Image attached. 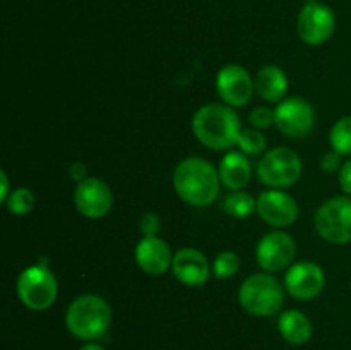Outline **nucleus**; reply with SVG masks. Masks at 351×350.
<instances>
[{
    "label": "nucleus",
    "instance_id": "obj_24",
    "mask_svg": "<svg viewBox=\"0 0 351 350\" xmlns=\"http://www.w3.org/2000/svg\"><path fill=\"white\" fill-rule=\"evenodd\" d=\"M242 150L243 154H259L266 150V137L264 134H261V130L247 129L240 132L239 143H237Z\"/></svg>",
    "mask_w": 351,
    "mask_h": 350
},
{
    "label": "nucleus",
    "instance_id": "obj_30",
    "mask_svg": "<svg viewBox=\"0 0 351 350\" xmlns=\"http://www.w3.org/2000/svg\"><path fill=\"white\" fill-rule=\"evenodd\" d=\"M0 178H2V192H0V199L5 205L7 198H9V180H7V174L5 172H0Z\"/></svg>",
    "mask_w": 351,
    "mask_h": 350
},
{
    "label": "nucleus",
    "instance_id": "obj_12",
    "mask_svg": "<svg viewBox=\"0 0 351 350\" xmlns=\"http://www.w3.org/2000/svg\"><path fill=\"white\" fill-rule=\"evenodd\" d=\"M216 89L225 105L243 106L250 102L256 91L254 79L239 64H228L216 75Z\"/></svg>",
    "mask_w": 351,
    "mask_h": 350
},
{
    "label": "nucleus",
    "instance_id": "obj_11",
    "mask_svg": "<svg viewBox=\"0 0 351 350\" xmlns=\"http://www.w3.org/2000/svg\"><path fill=\"white\" fill-rule=\"evenodd\" d=\"M326 285V275L319 264L302 261L288 268L285 275V290L297 301L315 299Z\"/></svg>",
    "mask_w": 351,
    "mask_h": 350
},
{
    "label": "nucleus",
    "instance_id": "obj_31",
    "mask_svg": "<svg viewBox=\"0 0 351 350\" xmlns=\"http://www.w3.org/2000/svg\"><path fill=\"white\" fill-rule=\"evenodd\" d=\"M79 350H105V349H103L101 345H98V343L88 342V343H86V345H82Z\"/></svg>",
    "mask_w": 351,
    "mask_h": 350
},
{
    "label": "nucleus",
    "instance_id": "obj_9",
    "mask_svg": "<svg viewBox=\"0 0 351 350\" xmlns=\"http://www.w3.org/2000/svg\"><path fill=\"white\" fill-rule=\"evenodd\" d=\"M336 19L328 5L319 2H311L300 10L297 19V31L302 41L317 47L326 43L335 33Z\"/></svg>",
    "mask_w": 351,
    "mask_h": 350
},
{
    "label": "nucleus",
    "instance_id": "obj_13",
    "mask_svg": "<svg viewBox=\"0 0 351 350\" xmlns=\"http://www.w3.org/2000/svg\"><path fill=\"white\" fill-rule=\"evenodd\" d=\"M74 202L77 211L89 220H99L112 209V189L103 180L88 177L79 182L74 191Z\"/></svg>",
    "mask_w": 351,
    "mask_h": 350
},
{
    "label": "nucleus",
    "instance_id": "obj_6",
    "mask_svg": "<svg viewBox=\"0 0 351 350\" xmlns=\"http://www.w3.org/2000/svg\"><path fill=\"white\" fill-rule=\"evenodd\" d=\"M302 175V160L295 151L280 146L267 151L257 163V177L264 185L285 189L293 185Z\"/></svg>",
    "mask_w": 351,
    "mask_h": 350
},
{
    "label": "nucleus",
    "instance_id": "obj_4",
    "mask_svg": "<svg viewBox=\"0 0 351 350\" xmlns=\"http://www.w3.org/2000/svg\"><path fill=\"white\" fill-rule=\"evenodd\" d=\"M239 301L249 314L274 316L285 304V287L271 273L250 275L239 290Z\"/></svg>",
    "mask_w": 351,
    "mask_h": 350
},
{
    "label": "nucleus",
    "instance_id": "obj_26",
    "mask_svg": "<svg viewBox=\"0 0 351 350\" xmlns=\"http://www.w3.org/2000/svg\"><path fill=\"white\" fill-rule=\"evenodd\" d=\"M160 225L161 223L156 213H144L139 220V229L144 237H156Z\"/></svg>",
    "mask_w": 351,
    "mask_h": 350
},
{
    "label": "nucleus",
    "instance_id": "obj_15",
    "mask_svg": "<svg viewBox=\"0 0 351 350\" xmlns=\"http://www.w3.org/2000/svg\"><path fill=\"white\" fill-rule=\"evenodd\" d=\"M173 277L187 287H201L209 280V263L204 254L192 247L180 249L171 263Z\"/></svg>",
    "mask_w": 351,
    "mask_h": 350
},
{
    "label": "nucleus",
    "instance_id": "obj_28",
    "mask_svg": "<svg viewBox=\"0 0 351 350\" xmlns=\"http://www.w3.org/2000/svg\"><path fill=\"white\" fill-rule=\"evenodd\" d=\"M338 180H339V185H341L343 192L351 196V158L348 161H345L343 167L339 168Z\"/></svg>",
    "mask_w": 351,
    "mask_h": 350
},
{
    "label": "nucleus",
    "instance_id": "obj_21",
    "mask_svg": "<svg viewBox=\"0 0 351 350\" xmlns=\"http://www.w3.org/2000/svg\"><path fill=\"white\" fill-rule=\"evenodd\" d=\"M331 148L341 156H351V115L336 120L329 134Z\"/></svg>",
    "mask_w": 351,
    "mask_h": 350
},
{
    "label": "nucleus",
    "instance_id": "obj_14",
    "mask_svg": "<svg viewBox=\"0 0 351 350\" xmlns=\"http://www.w3.org/2000/svg\"><path fill=\"white\" fill-rule=\"evenodd\" d=\"M257 213L271 226L285 229L295 223L298 216V206L290 194L283 191H264L257 198Z\"/></svg>",
    "mask_w": 351,
    "mask_h": 350
},
{
    "label": "nucleus",
    "instance_id": "obj_19",
    "mask_svg": "<svg viewBox=\"0 0 351 350\" xmlns=\"http://www.w3.org/2000/svg\"><path fill=\"white\" fill-rule=\"evenodd\" d=\"M281 336L291 345H304L312 336V325L307 316L300 311H285L278 319Z\"/></svg>",
    "mask_w": 351,
    "mask_h": 350
},
{
    "label": "nucleus",
    "instance_id": "obj_17",
    "mask_svg": "<svg viewBox=\"0 0 351 350\" xmlns=\"http://www.w3.org/2000/svg\"><path fill=\"white\" fill-rule=\"evenodd\" d=\"M219 180L230 191H240L250 180V163L243 153L230 151L219 163Z\"/></svg>",
    "mask_w": 351,
    "mask_h": 350
},
{
    "label": "nucleus",
    "instance_id": "obj_20",
    "mask_svg": "<svg viewBox=\"0 0 351 350\" xmlns=\"http://www.w3.org/2000/svg\"><path fill=\"white\" fill-rule=\"evenodd\" d=\"M223 209L226 215L233 216V218H249L250 215L257 211V201L250 194L243 191H233L228 198L223 202Z\"/></svg>",
    "mask_w": 351,
    "mask_h": 350
},
{
    "label": "nucleus",
    "instance_id": "obj_7",
    "mask_svg": "<svg viewBox=\"0 0 351 350\" xmlns=\"http://www.w3.org/2000/svg\"><path fill=\"white\" fill-rule=\"evenodd\" d=\"M315 230L329 244L351 242V198L336 196L315 213Z\"/></svg>",
    "mask_w": 351,
    "mask_h": 350
},
{
    "label": "nucleus",
    "instance_id": "obj_8",
    "mask_svg": "<svg viewBox=\"0 0 351 350\" xmlns=\"http://www.w3.org/2000/svg\"><path fill=\"white\" fill-rule=\"evenodd\" d=\"M297 254V246L290 233L274 230L266 233L263 239L257 242L256 259L257 264L267 273L281 271L291 264Z\"/></svg>",
    "mask_w": 351,
    "mask_h": 350
},
{
    "label": "nucleus",
    "instance_id": "obj_2",
    "mask_svg": "<svg viewBox=\"0 0 351 350\" xmlns=\"http://www.w3.org/2000/svg\"><path fill=\"white\" fill-rule=\"evenodd\" d=\"M194 136L206 148L215 151L230 150L239 143L242 126L232 106L211 103L201 106L192 119Z\"/></svg>",
    "mask_w": 351,
    "mask_h": 350
},
{
    "label": "nucleus",
    "instance_id": "obj_1",
    "mask_svg": "<svg viewBox=\"0 0 351 350\" xmlns=\"http://www.w3.org/2000/svg\"><path fill=\"white\" fill-rule=\"evenodd\" d=\"M219 172L201 156H189L173 172V187L187 205L204 208L213 205L219 192Z\"/></svg>",
    "mask_w": 351,
    "mask_h": 350
},
{
    "label": "nucleus",
    "instance_id": "obj_25",
    "mask_svg": "<svg viewBox=\"0 0 351 350\" xmlns=\"http://www.w3.org/2000/svg\"><path fill=\"white\" fill-rule=\"evenodd\" d=\"M249 122L256 129H267V127H271L274 124V110H271L269 106H256L250 112Z\"/></svg>",
    "mask_w": 351,
    "mask_h": 350
},
{
    "label": "nucleus",
    "instance_id": "obj_23",
    "mask_svg": "<svg viewBox=\"0 0 351 350\" xmlns=\"http://www.w3.org/2000/svg\"><path fill=\"white\" fill-rule=\"evenodd\" d=\"M240 268V257L237 256L233 250H223L216 256L215 263H213V273L219 280H226V278L233 277Z\"/></svg>",
    "mask_w": 351,
    "mask_h": 350
},
{
    "label": "nucleus",
    "instance_id": "obj_29",
    "mask_svg": "<svg viewBox=\"0 0 351 350\" xmlns=\"http://www.w3.org/2000/svg\"><path fill=\"white\" fill-rule=\"evenodd\" d=\"M69 175L79 184V182L88 178V168H86V165H82L81 161H75V163H72L71 167H69Z\"/></svg>",
    "mask_w": 351,
    "mask_h": 350
},
{
    "label": "nucleus",
    "instance_id": "obj_3",
    "mask_svg": "<svg viewBox=\"0 0 351 350\" xmlns=\"http://www.w3.org/2000/svg\"><path fill=\"white\" fill-rule=\"evenodd\" d=\"M112 323V309L110 304L99 295L86 294L74 299L65 312L67 329L79 340L99 338L106 333Z\"/></svg>",
    "mask_w": 351,
    "mask_h": 350
},
{
    "label": "nucleus",
    "instance_id": "obj_5",
    "mask_svg": "<svg viewBox=\"0 0 351 350\" xmlns=\"http://www.w3.org/2000/svg\"><path fill=\"white\" fill-rule=\"evenodd\" d=\"M17 295L31 311H45L53 304L58 295V283L47 261L40 259L23 270L17 278Z\"/></svg>",
    "mask_w": 351,
    "mask_h": 350
},
{
    "label": "nucleus",
    "instance_id": "obj_22",
    "mask_svg": "<svg viewBox=\"0 0 351 350\" xmlns=\"http://www.w3.org/2000/svg\"><path fill=\"white\" fill-rule=\"evenodd\" d=\"M34 202H36V198H34L33 192L26 187H19L10 192L5 206L12 215H26L34 208Z\"/></svg>",
    "mask_w": 351,
    "mask_h": 350
},
{
    "label": "nucleus",
    "instance_id": "obj_10",
    "mask_svg": "<svg viewBox=\"0 0 351 350\" xmlns=\"http://www.w3.org/2000/svg\"><path fill=\"white\" fill-rule=\"evenodd\" d=\"M315 122L314 108L307 100L287 98L274 110V126L288 137H304Z\"/></svg>",
    "mask_w": 351,
    "mask_h": 350
},
{
    "label": "nucleus",
    "instance_id": "obj_27",
    "mask_svg": "<svg viewBox=\"0 0 351 350\" xmlns=\"http://www.w3.org/2000/svg\"><path fill=\"white\" fill-rule=\"evenodd\" d=\"M341 167H343L341 154L336 153L335 150H332L331 153H326L324 156H322L321 168L326 172V174H335V172L339 170Z\"/></svg>",
    "mask_w": 351,
    "mask_h": 350
},
{
    "label": "nucleus",
    "instance_id": "obj_16",
    "mask_svg": "<svg viewBox=\"0 0 351 350\" xmlns=\"http://www.w3.org/2000/svg\"><path fill=\"white\" fill-rule=\"evenodd\" d=\"M136 263L144 273L151 277L163 275L173 263V256L165 242L160 237H143L136 247Z\"/></svg>",
    "mask_w": 351,
    "mask_h": 350
},
{
    "label": "nucleus",
    "instance_id": "obj_18",
    "mask_svg": "<svg viewBox=\"0 0 351 350\" xmlns=\"http://www.w3.org/2000/svg\"><path fill=\"white\" fill-rule=\"evenodd\" d=\"M256 93L267 103H276L287 95L288 78L285 71L278 65H266L257 72L254 79Z\"/></svg>",
    "mask_w": 351,
    "mask_h": 350
}]
</instances>
